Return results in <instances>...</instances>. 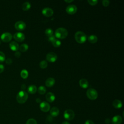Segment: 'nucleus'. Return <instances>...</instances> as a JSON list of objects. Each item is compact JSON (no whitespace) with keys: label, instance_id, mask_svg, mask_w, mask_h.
I'll return each instance as SVG.
<instances>
[{"label":"nucleus","instance_id":"1","mask_svg":"<svg viewBox=\"0 0 124 124\" xmlns=\"http://www.w3.org/2000/svg\"><path fill=\"white\" fill-rule=\"evenodd\" d=\"M68 35L67 30L63 28H59L57 29L55 32V36L58 39H64Z\"/></svg>","mask_w":124,"mask_h":124},{"label":"nucleus","instance_id":"2","mask_svg":"<svg viewBox=\"0 0 124 124\" xmlns=\"http://www.w3.org/2000/svg\"><path fill=\"white\" fill-rule=\"evenodd\" d=\"M28 98V93L24 91L18 92L16 95V101L19 104H23L26 102Z\"/></svg>","mask_w":124,"mask_h":124},{"label":"nucleus","instance_id":"3","mask_svg":"<svg viewBox=\"0 0 124 124\" xmlns=\"http://www.w3.org/2000/svg\"><path fill=\"white\" fill-rule=\"evenodd\" d=\"M75 38L78 43L83 44L86 41L87 36L83 32L78 31L75 34Z\"/></svg>","mask_w":124,"mask_h":124},{"label":"nucleus","instance_id":"4","mask_svg":"<svg viewBox=\"0 0 124 124\" xmlns=\"http://www.w3.org/2000/svg\"><path fill=\"white\" fill-rule=\"evenodd\" d=\"M86 94L88 98L91 100H95L98 97V93L97 91L92 88H90L87 91Z\"/></svg>","mask_w":124,"mask_h":124},{"label":"nucleus","instance_id":"5","mask_svg":"<svg viewBox=\"0 0 124 124\" xmlns=\"http://www.w3.org/2000/svg\"><path fill=\"white\" fill-rule=\"evenodd\" d=\"M63 116L66 120L71 121L74 119L75 117V113L72 109H68L64 111Z\"/></svg>","mask_w":124,"mask_h":124},{"label":"nucleus","instance_id":"6","mask_svg":"<svg viewBox=\"0 0 124 124\" xmlns=\"http://www.w3.org/2000/svg\"><path fill=\"white\" fill-rule=\"evenodd\" d=\"M58 56L54 52H49L46 56V60L50 62H54L57 60Z\"/></svg>","mask_w":124,"mask_h":124},{"label":"nucleus","instance_id":"7","mask_svg":"<svg viewBox=\"0 0 124 124\" xmlns=\"http://www.w3.org/2000/svg\"><path fill=\"white\" fill-rule=\"evenodd\" d=\"M12 38V34L8 32L3 33L0 36V39L3 42L7 43L10 42Z\"/></svg>","mask_w":124,"mask_h":124},{"label":"nucleus","instance_id":"8","mask_svg":"<svg viewBox=\"0 0 124 124\" xmlns=\"http://www.w3.org/2000/svg\"><path fill=\"white\" fill-rule=\"evenodd\" d=\"M77 7L74 4H70L66 8V12L70 15H73L77 11Z\"/></svg>","mask_w":124,"mask_h":124},{"label":"nucleus","instance_id":"9","mask_svg":"<svg viewBox=\"0 0 124 124\" xmlns=\"http://www.w3.org/2000/svg\"><path fill=\"white\" fill-rule=\"evenodd\" d=\"M26 25L25 23L22 21H17L15 24V28L19 31H21L24 30L26 28Z\"/></svg>","mask_w":124,"mask_h":124},{"label":"nucleus","instance_id":"10","mask_svg":"<svg viewBox=\"0 0 124 124\" xmlns=\"http://www.w3.org/2000/svg\"><path fill=\"white\" fill-rule=\"evenodd\" d=\"M42 14L46 17H50L53 14V10L49 7H45L42 10Z\"/></svg>","mask_w":124,"mask_h":124},{"label":"nucleus","instance_id":"11","mask_svg":"<svg viewBox=\"0 0 124 124\" xmlns=\"http://www.w3.org/2000/svg\"><path fill=\"white\" fill-rule=\"evenodd\" d=\"M14 38L17 42H22L24 40L25 36V35L21 32H17L14 34Z\"/></svg>","mask_w":124,"mask_h":124},{"label":"nucleus","instance_id":"12","mask_svg":"<svg viewBox=\"0 0 124 124\" xmlns=\"http://www.w3.org/2000/svg\"><path fill=\"white\" fill-rule=\"evenodd\" d=\"M40 109L42 111L46 112L50 110V107L49 104L47 102L44 101L40 103Z\"/></svg>","mask_w":124,"mask_h":124},{"label":"nucleus","instance_id":"13","mask_svg":"<svg viewBox=\"0 0 124 124\" xmlns=\"http://www.w3.org/2000/svg\"><path fill=\"white\" fill-rule=\"evenodd\" d=\"M123 119L120 115H116L114 116L112 120L111 123L112 124H121L122 122Z\"/></svg>","mask_w":124,"mask_h":124},{"label":"nucleus","instance_id":"14","mask_svg":"<svg viewBox=\"0 0 124 124\" xmlns=\"http://www.w3.org/2000/svg\"><path fill=\"white\" fill-rule=\"evenodd\" d=\"M46 98L49 102H53L55 99V95L51 92H49L46 95Z\"/></svg>","mask_w":124,"mask_h":124},{"label":"nucleus","instance_id":"15","mask_svg":"<svg viewBox=\"0 0 124 124\" xmlns=\"http://www.w3.org/2000/svg\"><path fill=\"white\" fill-rule=\"evenodd\" d=\"M9 47L10 49L15 51H17L19 49V45L18 43L15 41H12L9 44Z\"/></svg>","mask_w":124,"mask_h":124},{"label":"nucleus","instance_id":"16","mask_svg":"<svg viewBox=\"0 0 124 124\" xmlns=\"http://www.w3.org/2000/svg\"><path fill=\"white\" fill-rule=\"evenodd\" d=\"M79 84L80 86L83 89L87 88L89 86V83L88 80L85 78L81 79L79 81Z\"/></svg>","mask_w":124,"mask_h":124},{"label":"nucleus","instance_id":"17","mask_svg":"<svg viewBox=\"0 0 124 124\" xmlns=\"http://www.w3.org/2000/svg\"><path fill=\"white\" fill-rule=\"evenodd\" d=\"M50 114L51 116L56 117L59 114V109L57 107H53L50 109Z\"/></svg>","mask_w":124,"mask_h":124},{"label":"nucleus","instance_id":"18","mask_svg":"<svg viewBox=\"0 0 124 124\" xmlns=\"http://www.w3.org/2000/svg\"><path fill=\"white\" fill-rule=\"evenodd\" d=\"M55 80L54 78H49L46 80L45 84L47 87H51L54 85V84H55Z\"/></svg>","mask_w":124,"mask_h":124},{"label":"nucleus","instance_id":"19","mask_svg":"<svg viewBox=\"0 0 124 124\" xmlns=\"http://www.w3.org/2000/svg\"><path fill=\"white\" fill-rule=\"evenodd\" d=\"M112 106L114 107V108H122L123 104L121 101H120V100L115 99L112 102Z\"/></svg>","mask_w":124,"mask_h":124},{"label":"nucleus","instance_id":"20","mask_svg":"<svg viewBox=\"0 0 124 124\" xmlns=\"http://www.w3.org/2000/svg\"><path fill=\"white\" fill-rule=\"evenodd\" d=\"M37 87L34 85H31L28 87V92L31 94H34L37 91Z\"/></svg>","mask_w":124,"mask_h":124},{"label":"nucleus","instance_id":"21","mask_svg":"<svg viewBox=\"0 0 124 124\" xmlns=\"http://www.w3.org/2000/svg\"><path fill=\"white\" fill-rule=\"evenodd\" d=\"M88 41L91 43H93V44L95 43L98 40L97 37L95 35H90L88 37Z\"/></svg>","mask_w":124,"mask_h":124},{"label":"nucleus","instance_id":"22","mask_svg":"<svg viewBox=\"0 0 124 124\" xmlns=\"http://www.w3.org/2000/svg\"><path fill=\"white\" fill-rule=\"evenodd\" d=\"M31 7V5L30 4V3L29 2H24L22 6V10L26 11H28V10H29L30 9Z\"/></svg>","mask_w":124,"mask_h":124},{"label":"nucleus","instance_id":"23","mask_svg":"<svg viewBox=\"0 0 124 124\" xmlns=\"http://www.w3.org/2000/svg\"><path fill=\"white\" fill-rule=\"evenodd\" d=\"M29 75V73L27 70L26 69H23L21 70L20 72V76L22 78L24 79H26L28 78Z\"/></svg>","mask_w":124,"mask_h":124},{"label":"nucleus","instance_id":"24","mask_svg":"<svg viewBox=\"0 0 124 124\" xmlns=\"http://www.w3.org/2000/svg\"><path fill=\"white\" fill-rule=\"evenodd\" d=\"M28 48H29V46L26 44H23L20 46H19L20 51L23 52L26 51L28 49Z\"/></svg>","mask_w":124,"mask_h":124},{"label":"nucleus","instance_id":"25","mask_svg":"<svg viewBox=\"0 0 124 124\" xmlns=\"http://www.w3.org/2000/svg\"><path fill=\"white\" fill-rule=\"evenodd\" d=\"M51 43L52 45L56 47H58L61 45V42L60 40H59L57 39H54L53 41L51 42Z\"/></svg>","mask_w":124,"mask_h":124},{"label":"nucleus","instance_id":"26","mask_svg":"<svg viewBox=\"0 0 124 124\" xmlns=\"http://www.w3.org/2000/svg\"><path fill=\"white\" fill-rule=\"evenodd\" d=\"M38 92L40 94H44L46 92V89L43 86H40L38 89Z\"/></svg>","mask_w":124,"mask_h":124},{"label":"nucleus","instance_id":"27","mask_svg":"<svg viewBox=\"0 0 124 124\" xmlns=\"http://www.w3.org/2000/svg\"><path fill=\"white\" fill-rule=\"evenodd\" d=\"M45 34L47 36L50 37V36L53 35V31L52 29H51L50 28H48V29H46L45 31Z\"/></svg>","mask_w":124,"mask_h":124},{"label":"nucleus","instance_id":"28","mask_svg":"<svg viewBox=\"0 0 124 124\" xmlns=\"http://www.w3.org/2000/svg\"><path fill=\"white\" fill-rule=\"evenodd\" d=\"M39 66L42 69H45L47 66V62L46 61H42L39 63Z\"/></svg>","mask_w":124,"mask_h":124},{"label":"nucleus","instance_id":"29","mask_svg":"<svg viewBox=\"0 0 124 124\" xmlns=\"http://www.w3.org/2000/svg\"><path fill=\"white\" fill-rule=\"evenodd\" d=\"M26 124H37V123L35 119L33 118H30L27 121Z\"/></svg>","mask_w":124,"mask_h":124},{"label":"nucleus","instance_id":"30","mask_svg":"<svg viewBox=\"0 0 124 124\" xmlns=\"http://www.w3.org/2000/svg\"><path fill=\"white\" fill-rule=\"evenodd\" d=\"M5 60V55L3 52L0 51V62H2Z\"/></svg>","mask_w":124,"mask_h":124},{"label":"nucleus","instance_id":"31","mask_svg":"<svg viewBox=\"0 0 124 124\" xmlns=\"http://www.w3.org/2000/svg\"><path fill=\"white\" fill-rule=\"evenodd\" d=\"M88 2L89 3V4H90L91 5H95L97 3L98 0H88Z\"/></svg>","mask_w":124,"mask_h":124},{"label":"nucleus","instance_id":"32","mask_svg":"<svg viewBox=\"0 0 124 124\" xmlns=\"http://www.w3.org/2000/svg\"><path fill=\"white\" fill-rule=\"evenodd\" d=\"M109 1L108 0H103L102 2V4L105 7H107L109 4Z\"/></svg>","mask_w":124,"mask_h":124},{"label":"nucleus","instance_id":"33","mask_svg":"<svg viewBox=\"0 0 124 124\" xmlns=\"http://www.w3.org/2000/svg\"><path fill=\"white\" fill-rule=\"evenodd\" d=\"M56 39V38H55V37L54 36V35H52V36H50V37H48V41H50V42H52V41H53L54 39Z\"/></svg>","mask_w":124,"mask_h":124},{"label":"nucleus","instance_id":"34","mask_svg":"<svg viewBox=\"0 0 124 124\" xmlns=\"http://www.w3.org/2000/svg\"><path fill=\"white\" fill-rule=\"evenodd\" d=\"M6 63L7 64H11L12 63V60L10 58H7L6 60Z\"/></svg>","mask_w":124,"mask_h":124},{"label":"nucleus","instance_id":"35","mask_svg":"<svg viewBox=\"0 0 124 124\" xmlns=\"http://www.w3.org/2000/svg\"><path fill=\"white\" fill-rule=\"evenodd\" d=\"M84 124H94L92 121L88 120H87L86 121H85Z\"/></svg>","mask_w":124,"mask_h":124},{"label":"nucleus","instance_id":"36","mask_svg":"<svg viewBox=\"0 0 124 124\" xmlns=\"http://www.w3.org/2000/svg\"><path fill=\"white\" fill-rule=\"evenodd\" d=\"M15 56L16 58H19L21 56V53L19 51H16V53H15Z\"/></svg>","mask_w":124,"mask_h":124},{"label":"nucleus","instance_id":"37","mask_svg":"<svg viewBox=\"0 0 124 124\" xmlns=\"http://www.w3.org/2000/svg\"><path fill=\"white\" fill-rule=\"evenodd\" d=\"M4 69V67L3 66V65L0 64V73H2Z\"/></svg>","mask_w":124,"mask_h":124},{"label":"nucleus","instance_id":"38","mask_svg":"<svg viewBox=\"0 0 124 124\" xmlns=\"http://www.w3.org/2000/svg\"><path fill=\"white\" fill-rule=\"evenodd\" d=\"M105 123L107 124H109L110 123V122H110V119H109V118H107V119L105 120Z\"/></svg>","mask_w":124,"mask_h":124},{"label":"nucleus","instance_id":"39","mask_svg":"<svg viewBox=\"0 0 124 124\" xmlns=\"http://www.w3.org/2000/svg\"><path fill=\"white\" fill-rule=\"evenodd\" d=\"M21 89H23V90L25 89H26V85H25V84H22V85H21Z\"/></svg>","mask_w":124,"mask_h":124},{"label":"nucleus","instance_id":"40","mask_svg":"<svg viewBox=\"0 0 124 124\" xmlns=\"http://www.w3.org/2000/svg\"><path fill=\"white\" fill-rule=\"evenodd\" d=\"M36 102H37V103H40L41 102V100L40 99V98H37L36 99Z\"/></svg>","mask_w":124,"mask_h":124},{"label":"nucleus","instance_id":"41","mask_svg":"<svg viewBox=\"0 0 124 124\" xmlns=\"http://www.w3.org/2000/svg\"><path fill=\"white\" fill-rule=\"evenodd\" d=\"M73 1H74L73 0H64V1H65V2H67V3H70V2H73Z\"/></svg>","mask_w":124,"mask_h":124},{"label":"nucleus","instance_id":"42","mask_svg":"<svg viewBox=\"0 0 124 124\" xmlns=\"http://www.w3.org/2000/svg\"><path fill=\"white\" fill-rule=\"evenodd\" d=\"M62 124H70L67 121H64L63 122H62Z\"/></svg>","mask_w":124,"mask_h":124}]
</instances>
